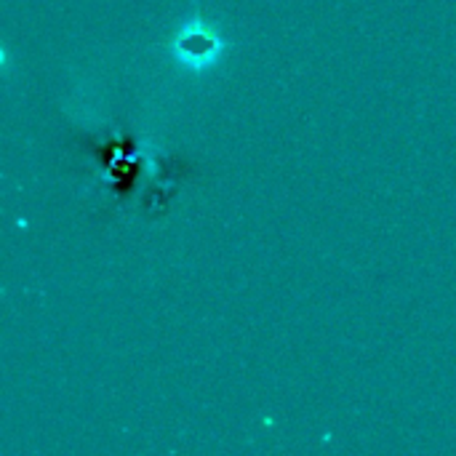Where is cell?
Wrapping results in <instances>:
<instances>
[{
	"mask_svg": "<svg viewBox=\"0 0 456 456\" xmlns=\"http://www.w3.org/2000/svg\"><path fill=\"white\" fill-rule=\"evenodd\" d=\"M219 51H222V40L216 37V32H211L200 21H192L190 27H184L174 40L176 59L190 69L211 67L219 59Z\"/></svg>",
	"mask_w": 456,
	"mask_h": 456,
	"instance_id": "6da1fadb",
	"label": "cell"
}]
</instances>
